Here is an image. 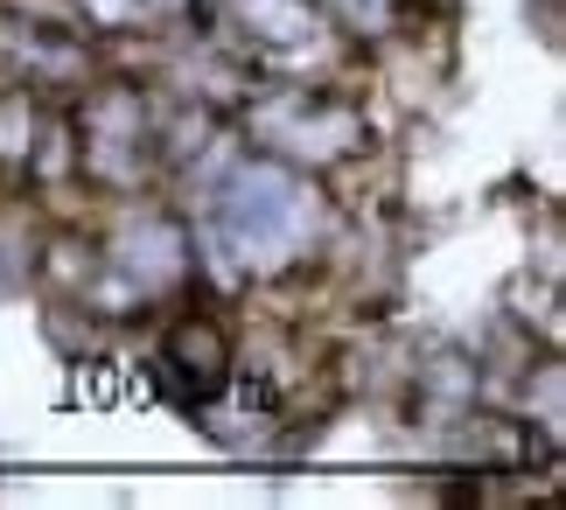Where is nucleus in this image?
Listing matches in <instances>:
<instances>
[{
  "label": "nucleus",
  "mask_w": 566,
  "mask_h": 510,
  "mask_svg": "<svg viewBox=\"0 0 566 510\" xmlns=\"http://www.w3.org/2000/svg\"><path fill=\"white\" fill-rule=\"evenodd\" d=\"M301 217H308V196L294 189V175L245 168V175H238V189H231V204H224V238L238 246V259L273 266V259H287L301 238H308Z\"/></svg>",
  "instance_id": "1"
}]
</instances>
